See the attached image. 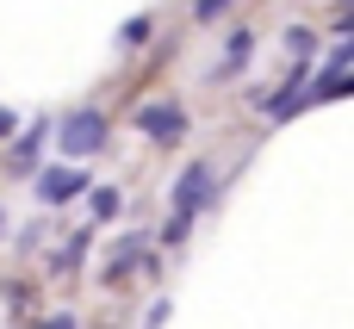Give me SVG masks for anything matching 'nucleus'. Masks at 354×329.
<instances>
[{"mask_svg":"<svg viewBox=\"0 0 354 329\" xmlns=\"http://www.w3.org/2000/svg\"><path fill=\"white\" fill-rule=\"evenodd\" d=\"M212 193H218V174H212V162H193V168L174 180V224H193V218L212 205Z\"/></svg>","mask_w":354,"mask_h":329,"instance_id":"1","label":"nucleus"},{"mask_svg":"<svg viewBox=\"0 0 354 329\" xmlns=\"http://www.w3.org/2000/svg\"><path fill=\"white\" fill-rule=\"evenodd\" d=\"M56 137H62V156H100L106 149V112H93V106L68 112Z\"/></svg>","mask_w":354,"mask_h":329,"instance_id":"2","label":"nucleus"},{"mask_svg":"<svg viewBox=\"0 0 354 329\" xmlns=\"http://www.w3.org/2000/svg\"><path fill=\"white\" fill-rule=\"evenodd\" d=\"M137 124H143L156 143H174V137L187 131V112H180L174 100H156V106H143V112H137Z\"/></svg>","mask_w":354,"mask_h":329,"instance_id":"3","label":"nucleus"},{"mask_svg":"<svg viewBox=\"0 0 354 329\" xmlns=\"http://www.w3.org/2000/svg\"><path fill=\"white\" fill-rule=\"evenodd\" d=\"M75 193H87V174H81V168H44V174H37V199H44V205H62V199H75Z\"/></svg>","mask_w":354,"mask_h":329,"instance_id":"4","label":"nucleus"},{"mask_svg":"<svg viewBox=\"0 0 354 329\" xmlns=\"http://www.w3.org/2000/svg\"><path fill=\"white\" fill-rule=\"evenodd\" d=\"M299 106H311V68H305V62H299V68H292V81L268 100V118H292Z\"/></svg>","mask_w":354,"mask_h":329,"instance_id":"5","label":"nucleus"},{"mask_svg":"<svg viewBox=\"0 0 354 329\" xmlns=\"http://www.w3.org/2000/svg\"><path fill=\"white\" fill-rule=\"evenodd\" d=\"M143 249H149L143 236H124V243H118V249L106 255V280H124L131 267H143Z\"/></svg>","mask_w":354,"mask_h":329,"instance_id":"6","label":"nucleus"},{"mask_svg":"<svg viewBox=\"0 0 354 329\" xmlns=\"http://www.w3.org/2000/svg\"><path fill=\"white\" fill-rule=\"evenodd\" d=\"M249 44H255L249 31H230V50H224V62L212 68V81H230V75H236V68L249 62Z\"/></svg>","mask_w":354,"mask_h":329,"instance_id":"7","label":"nucleus"},{"mask_svg":"<svg viewBox=\"0 0 354 329\" xmlns=\"http://www.w3.org/2000/svg\"><path fill=\"white\" fill-rule=\"evenodd\" d=\"M37 149H44V124L19 137V149L6 156V168H12V174H31V168H37Z\"/></svg>","mask_w":354,"mask_h":329,"instance_id":"8","label":"nucleus"},{"mask_svg":"<svg viewBox=\"0 0 354 329\" xmlns=\"http://www.w3.org/2000/svg\"><path fill=\"white\" fill-rule=\"evenodd\" d=\"M81 255H87V230H75V236L62 243V255H50V267H56V274H75V267H81Z\"/></svg>","mask_w":354,"mask_h":329,"instance_id":"9","label":"nucleus"},{"mask_svg":"<svg viewBox=\"0 0 354 329\" xmlns=\"http://www.w3.org/2000/svg\"><path fill=\"white\" fill-rule=\"evenodd\" d=\"M87 199H93V218H118V205H124V199H118L112 187H93Z\"/></svg>","mask_w":354,"mask_h":329,"instance_id":"10","label":"nucleus"},{"mask_svg":"<svg viewBox=\"0 0 354 329\" xmlns=\"http://www.w3.org/2000/svg\"><path fill=\"white\" fill-rule=\"evenodd\" d=\"M348 62H354V44L342 37V44H336V50L324 56V75H348Z\"/></svg>","mask_w":354,"mask_h":329,"instance_id":"11","label":"nucleus"},{"mask_svg":"<svg viewBox=\"0 0 354 329\" xmlns=\"http://www.w3.org/2000/svg\"><path fill=\"white\" fill-rule=\"evenodd\" d=\"M311 44H317V37H311V31H305V25H292V31H286V50H299V56H305V62H311Z\"/></svg>","mask_w":354,"mask_h":329,"instance_id":"12","label":"nucleus"},{"mask_svg":"<svg viewBox=\"0 0 354 329\" xmlns=\"http://www.w3.org/2000/svg\"><path fill=\"white\" fill-rule=\"evenodd\" d=\"M224 12H230V0H199L193 6V19H224Z\"/></svg>","mask_w":354,"mask_h":329,"instance_id":"13","label":"nucleus"},{"mask_svg":"<svg viewBox=\"0 0 354 329\" xmlns=\"http://www.w3.org/2000/svg\"><path fill=\"white\" fill-rule=\"evenodd\" d=\"M162 323H168V305L156 299V305H149V317H143V329H162Z\"/></svg>","mask_w":354,"mask_h":329,"instance_id":"14","label":"nucleus"},{"mask_svg":"<svg viewBox=\"0 0 354 329\" xmlns=\"http://www.w3.org/2000/svg\"><path fill=\"white\" fill-rule=\"evenodd\" d=\"M37 329H81V323H75L68 311H56V317H44V323H37Z\"/></svg>","mask_w":354,"mask_h":329,"instance_id":"15","label":"nucleus"},{"mask_svg":"<svg viewBox=\"0 0 354 329\" xmlns=\"http://www.w3.org/2000/svg\"><path fill=\"white\" fill-rule=\"evenodd\" d=\"M12 124H19V118H12V112L0 106V137H12Z\"/></svg>","mask_w":354,"mask_h":329,"instance_id":"16","label":"nucleus"},{"mask_svg":"<svg viewBox=\"0 0 354 329\" xmlns=\"http://www.w3.org/2000/svg\"><path fill=\"white\" fill-rule=\"evenodd\" d=\"M0 236H6V212H0Z\"/></svg>","mask_w":354,"mask_h":329,"instance_id":"17","label":"nucleus"}]
</instances>
